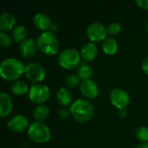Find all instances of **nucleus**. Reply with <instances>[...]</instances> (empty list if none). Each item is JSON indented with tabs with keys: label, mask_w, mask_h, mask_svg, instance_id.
Masks as SVG:
<instances>
[{
	"label": "nucleus",
	"mask_w": 148,
	"mask_h": 148,
	"mask_svg": "<svg viewBox=\"0 0 148 148\" xmlns=\"http://www.w3.org/2000/svg\"><path fill=\"white\" fill-rule=\"evenodd\" d=\"M25 70L23 63L16 58L10 57L4 59L0 65V75L7 82L17 80Z\"/></svg>",
	"instance_id": "1"
},
{
	"label": "nucleus",
	"mask_w": 148,
	"mask_h": 148,
	"mask_svg": "<svg viewBox=\"0 0 148 148\" xmlns=\"http://www.w3.org/2000/svg\"><path fill=\"white\" fill-rule=\"evenodd\" d=\"M70 113L73 118L80 123L88 122L94 116L95 108L92 103L86 99H78L70 106Z\"/></svg>",
	"instance_id": "2"
},
{
	"label": "nucleus",
	"mask_w": 148,
	"mask_h": 148,
	"mask_svg": "<svg viewBox=\"0 0 148 148\" xmlns=\"http://www.w3.org/2000/svg\"><path fill=\"white\" fill-rule=\"evenodd\" d=\"M38 49L47 56H54L59 50V41L57 36L51 31L42 32L36 40Z\"/></svg>",
	"instance_id": "3"
},
{
	"label": "nucleus",
	"mask_w": 148,
	"mask_h": 148,
	"mask_svg": "<svg viewBox=\"0 0 148 148\" xmlns=\"http://www.w3.org/2000/svg\"><path fill=\"white\" fill-rule=\"evenodd\" d=\"M27 134L30 140L39 144L48 142L51 137L49 128L44 123L40 121L31 123L27 130Z\"/></svg>",
	"instance_id": "4"
},
{
	"label": "nucleus",
	"mask_w": 148,
	"mask_h": 148,
	"mask_svg": "<svg viewBox=\"0 0 148 148\" xmlns=\"http://www.w3.org/2000/svg\"><path fill=\"white\" fill-rule=\"evenodd\" d=\"M81 55L75 49H66L62 50L58 56L59 65L65 69H73L81 63Z\"/></svg>",
	"instance_id": "5"
},
{
	"label": "nucleus",
	"mask_w": 148,
	"mask_h": 148,
	"mask_svg": "<svg viewBox=\"0 0 148 148\" xmlns=\"http://www.w3.org/2000/svg\"><path fill=\"white\" fill-rule=\"evenodd\" d=\"M50 97L49 88L45 84H33L29 91V100L36 104H43Z\"/></svg>",
	"instance_id": "6"
},
{
	"label": "nucleus",
	"mask_w": 148,
	"mask_h": 148,
	"mask_svg": "<svg viewBox=\"0 0 148 148\" xmlns=\"http://www.w3.org/2000/svg\"><path fill=\"white\" fill-rule=\"evenodd\" d=\"M109 100L114 107L119 110L126 109L130 104V96L127 91L121 88H114L109 93Z\"/></svg>",
	"instance_id": "7"
},
{
	"label": "nucleus",
	"mask_w": 148,
	"mask_h": 148,
	"mask_svg": "<svg viewBox=\"0 0 148 148\" xmlns=\"http://www.w3.org/2000/svg\"><path fill=\"white\" fill-rule=\"evenodd\" d=\"M24 75L29 82L37 84L44 80L46 76V71L41 64L31 62L25 66Z\"/></svg>",
	"instance_id": "8"
},
{
	"label": "nucleus",
	"mask_w": 148,
	"mask_h": 148,
	"mask_svg": "<svg viewBox=\"0 0 148 148\" xmlns=\"http://www.w3.org/2000/svg\"><path fill=\"white\" fill-rule=\"evenodd\" d=\"M87 36L92 42L105 41L107 38V28L100 23H93L87 28Z\"/></svg>",
	"instance_id": "9"
},
{
	"label": "nucleus",
	"mask_w": 148,
	"mask_h": 148,
	"mask_svg": "<svg viewBox=\"0 0 148 148\" xmlns=\"http://www.w3.org/2000/svg\"><path fill=\"white\" fill-rule=\"evenodd\" d=\"M7 126L9 129L14 133H22L25 131L26 129L28 130L29 127L27 117L22 114H17V115L13 116L8 121Z\"/></svg>",
	"instance_id": "10"
},
{
	"label": "nucleus",
	"mask_w": 148,
	"mask_h": 148,
	"mask_svg": "<svg viewBox=\"0 0 148 148\" xmlns=\"http://www.w3.org/2000/svg\"><path fill=\"white\" fill-rule=\"evenodd\" d=\"M80 91L82 95L87 99H95L100 93L99 87L93 80L82 81L80 84Z\"/></svg>",
	"instance_id": "11"
},
{
	"label": "nucleus",
	"mask_w": 148,
	"mask_h": 148,
	"mask_svg": "<svg viewBox=\"0 0 148 148\" xmlns=\"http://www.w3.org/2000/svg\"><path fill=\"white\" fill-rule=\"evenodd\" d=\"M19 50L21 55L24 58H31L36 56L38 49L36 41L33 38H28L22 42L19 45Z\"/></svg>",
	"instance_id": "12"
},
{
	"label": "nucleus",
	"mask_w": 148,
	"mask_h": 148,
	"mask_svg": "<svg viewBox=\"0 0 148 148\" xmlns=\"http://www.w3.org/2000/svg\"><path fill=\"white\" fill-rule=\"evenodd\" d=\"M97 53H98L97 47L92 42H89L85 43L82 47L81 51H80L81 57H82V59L85 62H92L93 60H95V58L97 56Z\"/></svg>",
	"instance_id": "13"
},
{
	"label": "nucleus",
	"mask_w": 148,
	"mask_h": 148,
	"mask_svg": "<svg viewBox=\"0 0 148 148\" xmlns=\"http://www.w3.org/2000/svg\"><path fill=\"white\" fill-rule=\"evenodd\" d=\"M13 108V100L10 95L2 92L0 94V116L2 118L9 115Z\"/></svg>",
	"instance_id": "14"
},
{
	"label": "nucleus",
	"mask_w": 148,
	"mask_h": 148,
	"mask_svg": "<svg viewBox=\"0 0 148 148\" xmlns=\"http://www.w3.org/2000/svg\"><path fill=\"white\" fill-rule=\"evenodd\" d=\"M16 24V16L10 12H3L0 15V30L7 32L14 28Z\"/></svg>",
	"instance_id": "15"
},
{
	"label": "nucleus",
	"mask_w": 148,
	"mask_h": 148,
	"mask_svg": "<svg viewBox=\"0 0 148 148\" xmlns=\"http://www.w3.org/2000/svg\"><path fill=\"white\" fill-rule=\"evenodd\" d=\"M33 23L36 29L42 30L44 32L51 26V21L49 16L47 14L42 12L35 15L33 18Z\"/></svg>",
	"instance_id": "16"
},
{
	"label": "nucleus",
	"mask_w": 148,
	"mask_h": 148,
	"mask_svg": "<svg viewBox=\"0 0 148 148\" xmlns=\"http://www.w3.org/2000/svg\"><path fill=\"white\" fill-rule=\"evenodd\" d=\"M56 100L63 108H67L72 102V93L68 88L62 87L56 91Z\"/></svg>",
	"instance_id": "17"
},
{
	"label": "nucleus",
	"mask_w": 148,
	"mask_h": 148,
	"mask_svg": "<svg viewBox=\"0 0 148 148\" xmlns=\"http://www.w3.org/2000/svg\"><path fill=\"white\" fill-rule=\"evenodd\" d=\"M77 75L82 81L91 80L94 75V71L92 68L87 62H81L80 65L77 67Z\"/></svg>",
	"instance_id": "18"
},
{
	"label": "nucleus",
	"mask_w": 148,
	"mask_h": 148,
	"mask_svg": "<svg viewBox=\"0 0 148 148\" xmlns=\"http://www.w3.org/2000/svg\"><path fill=\"white\" fill-rule=\"evenodd\" d=\"M119 45L117 41L113 37L107 38L102 43V49L105 54L108 56H114L117 53Z\"/></svg>",
	"instance_id": "19"
},
{
	"label": "nucleus",
	"mask_w": 148,
	"mask_h": 148,
	"mask_svg": "<svg viewBox=\"0 0 148 148\" xmlns=\"http://www.w3.org/2000/svg\"><path fill=\"white\" fill-rule=\"evenodd\" d=\"M49 114V108L45 104L38 105L33 111V117L36 121L42 122Z\"/></svg>",
	"instance_id": "20"
},
{
	"label": "nucleus",
	"mask_w": 148,
	"mask_h": 148,
	"mask_svg": "<svg viewBox=\"0 0 148 148\" xmlns=\"http://www.w3.org/2000/svg\"><path fill=\"white\" fill-rule=\"evenodd\" d=\"M10 91L16 95H23L29 91L27 83L23 81H16L10 86Z\"/></svg>",
	"instance_id": "21"
},
{
	"label": "nucleus",
	"mask_w": 148,
	"mask_h": 148,
	"mask_svg": "<svg viewBox=\"0 0 148 148\" xmlns=\"http://www.w3.org/2000/svg\"><path fill=\"white\" fill-rule=\"evenodd\" d=\"M27 29L23 25H18L15 27L11 31V37L16 42H22L26 40Z\"/></svg>",
	"instance_id": "22"
},
{
	"label": "nucleus",
	"mask_w": 148,
	"mask_h": 148,
	"mask_svg": "<svg viewBox=\"0 0 148 148\" xmlns=\"http://www.w3.org/2000/svg\"><path fill=\"white\" fill-rule=\"evenodd\" d=\"M64 83L68 88H75L82 82H81V78L77 75H70L65 78Z\"/></svg>",
	"instance_id": "23"
},
{
	"label": "nucleus",
	"mask_w": 148,
	"mask_h": 148,
	"mask_svg": "<svg viewBox=\"0 0 148 148\" xmlns=\"http://www.w3.org/2000/svg\"><path fill=\"white\" fill-rule=\"evenodd\" d=\"M136 137L142 143H147L148 127H139L137 129V131H136Z\"/></svg>",
	"instance_id": "24"
},
{
	"label": "nucleus",
	"mask_w": 148,
	"mask_h": 148,
	"mask_svg": "<svg viewBox=\"0 0 148 148\" xmlns=\"http://www.w3.org/2000/svg\"><path fill=\"white\" fill-rule=\"evenodd\" d=\"M107 31L108 35L111 36H115L118 35L121 31V25L118 23H111L108 27H107Z\"/></svg>",
	"instance_id": "25"
},
{
	"label": "nucleus",
	"mask_w": 148,
	"mask_h": 148,
	"mask_svg": "<svg viewBox=\"0 0 148 148\" xmlns=\"http://www.w3.org/2000/svg\"><path fill=\"white\" fill-rule=\"evenodd\" d=\"M11 44V38L5 32L0 33V45L2 48H8Z\"/></svg>",
	"instance_id": "26"
},
{
	"label": "nucleus",
	"mask_w": 148,
	"mask_h": 148,
	"mask_svg": "<svg viewBox=\"0 0 148 148\" xmlns=\"http://www.w3.org/2000/svg\"><path fill=\"white\" fill-rule=\"evenodd\" d=\"M71 114L70 113V109L67 108H62L59 110L58 112V115L60 116V118L62 119H67L69 115Z\"/></svg>",
	"instance_id": "27"
},
{
	"label": "nucleus",
	"mask_w": 148,
	"mask_h": 148,
	"mask_svg": "<svg viewBox=\"0 0 148 148\" xmlns=\"http://www.w3.org/2000/svg\"><path fill=\"white\" fill-rule=\"evenodd\" d=\"M135 3L143 10H148V0H136Z\"/></svg>",
	"instance_id": "28"
},
{
	"label": "nucleus",
	"mask_w": 148,
	"mask_h": 148,
	"mask_svg": "<svg viewBox=\"0 0 148 148\" xmlns=\"http://www.w3.org/2000/svg\"><path fill=\"white\" fill-rule=\"evenodd\" d=\"M141 67H142V70H143V72H144L146 75H148V57H147V58H145V59H144V61L142 62V65H141Z\"/></svg>",
	"instance_id": "29"
},
{
	"label": "nucleus",
	"mask_w": 148,
	"mask_h": 148,
	"mask_svg": "<svg viewBox=\"0 0 148 148\" xmlns=\"http://www.w3.org/2000/svg\"><path fill=\"white\" fill-rule=\"evenodd\" d=\"M119 115L121 119H124L127 116V112L126 109H123V110H120L119 111Z\"/></svg>",
	"instance_id": "30"
},
{
	"label": "nucleus",
	"mask_w": 148,
	"mask_h": 148,
	"mask_svg": "<svg viewBox=\"0 0 148 148\" xmlns=\"http://www.w3.org/2000/svg\"><path fill=\"white\" fill-rule=\"evenodd\" d=\"M136 148H148V143H141Z\"/></svg>",
	"instance_id": "31"
}]
</instances>
